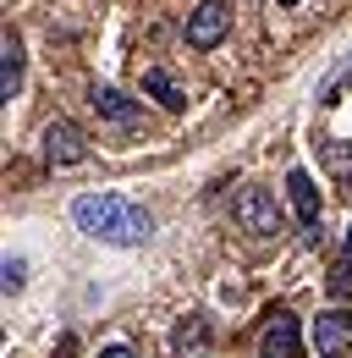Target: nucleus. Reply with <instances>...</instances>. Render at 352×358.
Wrapping results in <instances>:
<instances>
[{
  "instance_id": "1",
  "label": "nucleus",
  "mask_w": 352,
  "mask_h": 358,
  "mask_svg": "<svg viewBox=\"0 0 352 358\" xmlns=\"http://www.w3.org/2000/svg\"><path fill=\"white\" fill-rule=\"evenodd\" d=\"M72 221H78V231L99 237V243H116V248H138L154 231L149 210L122 199V193H83V199H72Z\"/></svg>"
},
{
  "instance_id": "2",
  "label": "nucleus",
  "mask_w": 352,
  "mask_h": 358,
  "mask_svg": "<svg viewBox=\"0 0 352 358\" xmlns=\"http://www.w3.org/2000/svg\"><path fill=\"white\" fill-rule=\"evenodd\" d=\"M231 215H237L242 231H254V237H275V231H281V204H275V193H270V187H254V182L231 199Z\"/></svg>"
},
{
  "instance_id": "3",
  "label": "nucleus",
  "mask_w": 352,
  "mask_h": 358,
  "mask_svg": "<svg viewBox=\"0 0 352 358\" xmlns=\"http://www.w3.org/2000/svg\"><path fill=\"white\" fill-rule=\"evenodd\" d=\"M44 155H50V166H83L88 160V133L78 122L55 116V122L44 127Z\"/></svg>"
},
{
  "instance_id": "4",
  "label": "nucleus",
  "mask_w": 352,
  "mask_h": 358,
  "mask_svg": "<svg viewBox=\"0 0 352 358\" xmlns=\"http://www.w3.org/2000/svg\"><path fill=\"white\" fill-rule=\"evenodd\" d=\"M259 353H264V358H303V331H298V314L270 309L264 336H259Z\"/></svg>"
},
{
  "instance_id": "5",
  "label": "nucleus",
  "mask_w": 352,
  "mask_h": 358,
  "mask_svg": "<svg viewBox=\"0 0 352 358\" xmlns=\"http://www.w3.org/2000/svg\"><path fill=\"white\" fill-rule=\"evenodd\" d=\"M226 34H231V11L220 0H204L198 11H187V45L193 50H215Z\"/></svg>"
},
{
  "instance_id": "6",
  "label": "nucleus",
  "mask_w": 352,
  "mask_h": 358,
  "mask_svg": "<svg viewBox=\"0 0 352 358\" xmlns=\"http://www.w3.org/2000/svg\"><path fill=\"white\" fill-rule=\"evenodd\" d=\"M314 353L319 358H342V353H352V314L347 309H325L319 320H314Z\"/></svg>"
},
{
  "instance_id": "7",
  "label": "nucleus",
  "mask_w": 352,
  "mask_h": 358,
  "mask_svg": "<svg viewBox=\"0 0 352 358\" xmlns=\"http://www.w3.org/2000/svg\"><path fill=\"white\" fill-rule=\"evenodd\" d=\"M171 358H210V320H204V314H182V320H176Z\"/></svg>"
},
{
  "instance_id": "8",
  "label": "nucleus",
  "mask_w": 352,
  "mask_h": 358,
  "mask_svg": "<svg viewBox=\"0 0 352 358\" xmlns=\"http://www.w3.org/2000/svg\"><path fill=\"white\" fill-rule=\"evenodd\" d=\"M286 199H292V210H298V221L314 231L319 226V187L308 171H286Z\"/></svg>"
},
{
  "instance_id": "9",
  "label": "nucleus",
  "mask_w": 352,
  "mask_h": 358,
  "mask_svg": "<svg viewBox=\"0 0 352 358\" xmlns=\"http://www.w3.org/2000/svg\"><path fill=\"white\" fill-rule=\"evenodd\" d=\"M94 110L105 116V122H116V127H138V105H132L122 89H110V83H94Z\"/></svg>"
},
{
  "instance_id": "10",
  "label": "nucleus",
  "mask_w": 352,
  "mask_h": 358,
  "mask_svg": "<svg viewBox=\"0 0 352 358\" xmlns=\"http://www.w3.org/2000/svg\"><path fill=\"white\" fill-rule=\"evenodd\" d=\"M22 89V39L6 28V39H0V99H17Z\"/></svg>"
},
{
  "instance_id": "11",
  "label": "nucleus",
  "mask_w": 352,
  "mask_h": 358,
  "mask_svg": "<svg viewBox=\"0 0 352 358\" xmlns=\"http://www.w3.org/2000/svg\"><path fill=\"white\" fill-rule=\"evenodd\" d=\"M143 94H154L166 110H182V105H187V94L176 89V78L166 72V66H149V72H143Z\"/></svg>"
},
{
  "instance_id": "12",
  "label": "nucleus",
  "mask_w": 352,
  "mask_h": 358,
  "mask_svg": "<svg viewBox=\"0 0 352 358\" xmlns=\"http://www.w3.org/2000/svg\"><path fill=\"white\" fill-rule=\"evenodd\" d=\"M319 160L336 182H352V138H325L319 143Z\"/></svg>"
},
{
  "instance_id": "13",
  "label": "nucleus",
  "mask_w": 352,
  "mask_h": 358,
  "mask_svg": "<svg viewBox=\"0 0 352 358\" xmlns=\"http://www.w3.org/2000/svg\"><path fill=\"white\" fill-rule=\"evenodd\" d=\"M330 298H352V259L330 265Z\"/></svg>"
},
{
  "instance_id": "14",
  "label": "nucleus",
  "mask_w": 352,
  "mask_h": 358,
  "mask_svg": "<svg viewBox=\"0 0 352 358\" xmlns=\"http://www.w3.org/2000/svg\"><path fill=\"white\" fill-rule=\"evenodd\" d=\"M22 281H28V265H22V259H6V265H0V287H6V298L22 292Z\"/></svg>"
},
{
  "instance_id": "15",
  "label": "nucleus",
  "mask_w": 352,
  "mask_h": 358,
  "mask_svg": "<svg viewBox=\"0 0 352 358\" xmlns=\"http://www.w3.org/2000/svg\"><path fill=\"white\" fill-rule=\"evenodd\" d=\"M99 358H138V353H132V348H122V342H116V348H105V353H99Z\"/></svg>"
},
{
  "instance_id": "16",
  "label": "nucleus",
  "mask_w": 352,
  "mask_h": 358,
  "mask_svg": "<svg viewBox=\"0 0 352 358\" xmlns=\"http://www.w3.org/2000/svg\"><path fill=\"white\" fill-rule=\"evenodd\" d=\"M347 259H352V221H347Z\"/></svg>"
},
{
  "instance_id": "17",
  "label": "nucleus",
  "mask_w": 352,
  "mask_h": 358,
  "mask_svg": "<svg viewBox=\"0 0 352 358\" xmlns=\"http://www.w3.org/2000/svg\"><path fill=\"white\" fill-rule=\"evenodd\" d=\"M281 6H298V0H281Z\"/></svg>"
}]
</instances>
